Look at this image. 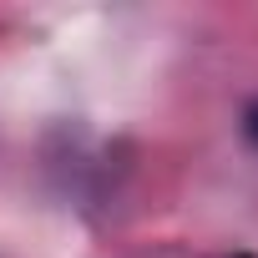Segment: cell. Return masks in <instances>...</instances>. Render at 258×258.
<instances>
[{"label":"cell","mask_w":258,"mask_h":258,"mask_svg":"<svg viewBox=\"0 0 258 258\" xmlns=\"http://www.w3.org/2000/svg\"><path fill=\"white\" fill-rule=\"evenodd\" d=\"M243 126H248V137H253V142H258V101H253V106H248V116H243Z\"/></svg>","instance_id":"obj_1"},{"label":"cell","mask_w":258,"mask_h":258,"mask_svg":"<svg viewBox=\"0 0 258 258\" xmlns=\"http://www.w3.org/2000/svg\"><path fill=\"white\" fill-rule=\"evenodd\" d=\"M238 258H248V253H238Z\"/></svg>","instance_id":"obj_2"}]
</instances>
